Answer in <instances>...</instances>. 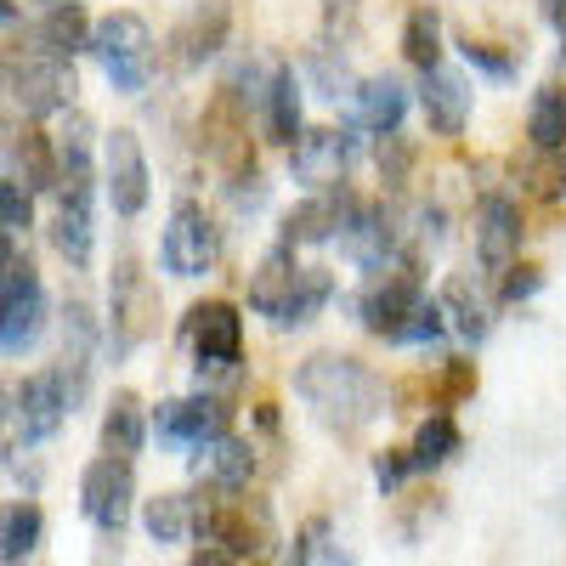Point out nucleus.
I'll return each mask as SVG.
<instances>
[{"label": "nucleus", "mask_w": 566, "mask_h": 566, "mask_svg": "<svg viewBox=\"0 0 566 566\" xmlns=\"http://www.w3.org/2000/svg\"><path fill=\"white\" fill-rule=\"evenodd\" d=\"M464 57L476 63V69H488V74H510V57H499V52H488V45H476V40H464Z\"/></svg>", "instance_id": "nucleus-42"}, {"label": "nucleus", "mask_w": 566, "mask_h": 566, "mask_svg": "<svg viewBox=\"0 0 566 566\" xmlns=\"http://www.w3.org/2000/svg\"><path fill=\"white\" fill-rule=\"evenodd\" d=\"M397 239H402V227H391L386 210H363V205H357V216H352L346 232H340V250H346V261H357L363 272H386V266H397Z\"/></svg>", "instance_id": "nucleus-14"}, {"label": "nucleus", "mask_w": 566, "mask_h": 566, "mask_svg": "<svg viewBox=\"0 0 566 566\" xmlns=\"http://www.w3.org/2000/svg\"><path fill=\"white\" fill-rule=\"evenodd\" d=\"M91 368H97V317H91L85 301H69V312H63V363H57V374L69 380V397H74V402H80L85 386H91Z\"/></svg>", "instance_id": "nucleus-15"}, {"label": "nucleus", "mask_w": 566, "mask_h": 566, "mask_svg": "<svg viewBox=\"0 0 566 566\" xmlns=\"http://www.w3.org/2000/svg\"><path fill=\"white\" fill-rule=\"evenodd\" d=\"M142 527H148V538H154L159 549L181 544L187 533H193V499H187V493H159V499H148V510H142Z\"/></svg>", "instance_id": "nucleus-27"}, {"label": "nucleus", "mask_w": 566, "mask_h": 566, "mask_svg": "<svg viewBox=\"0 0 566 566\" xmlns=\"http://www.w3.org/2000/svg\"><path fill=\"white\" fill-rule=\"evenodd\" d=\"M266 136L272 142H290V148L306 136L301 130V91H295V74L290 69H283L272 80V91H266Z\"/></svg>", "instance_id": "nucleus-28"}, {"label": "nucleus", "mask_w": 566, "mask_h": 566, "mask_svg": "<svg viewBox=\"0 0 566 566\" xmlns=\"http://www.w3.org/2000/svg\"><path fill=\"white\" fill-rule=\"evenodd\" d=\"M199 142H205V154L232 176V181H244L255 176V154H250V119H244V97L232 85H221V97L205 108V125H199Z\"/></svg>", "instance_id": "nucleus-5"}, {"label": "nucleus", "mask_w": 566, "mask_h": 566, "mask_svg": "<svg viewBox=\"0 0 566 566\" xmlns=\"http://www.w3.org/2000/svg\"><path fill=\"white\" fill-rule=\"evenodd\" d=\"M154 328H159V295H154L148 272L136 261H119V272H114V357L142 346Z\"/></svg>", "instance_id": "nucleus-7"}, {"label": "nucleus", "mask_w": 566, "mask_h": 566, "mask_svg": "<svg viewBox=\"0 0 566 566\" xmlns=\"http://www.w3.org/2000/svg\"><path fill=\"white\" fill-rule=\"evenodd\" d=\"M69 413H74V397H69L63 374H57V368L29 374V380L12 391V437H23V448L52 442V437L63 431Z\"/></svg>", "instance_id": "nucleus-3"}, {"label": "nucleus", "mask_w": 566, "mask_h": 566, "mask_svg": "<svg viewBox=\"0 0 566 566\" xmlns=\"http://www.w3.org/2000/svg\"><path fill=\"white\" fill-rule=\"evenodd\" d=\"M328 295H335V283H328V272H323V266H306V272H301V283H295V301H290V312L277 317V328H301V323H312V317L328 306Z\"/></svg>", "instance_id": "nucleus-36"}, {"label": "nucleus", "mask_w": 566, "mask_h": 566, "mask_svg": "<svg viewBox=\"0 0 566 566\" xmlns=\"http://www.w3.org/2000/svg\"><path fill=\"white\" fill-rule=\"evenodd\" d=\"M12 159L23 165L18 181H29L34 193H45V187H57V148H52V136H40V130H23V142H12Z\"/></svg>", "instance_id": "nucleus-30"}, {"label": "nucleus", "mask_w": 566, "mask_h": 566, "mask_svg": "<svg viewBox=\"0 0 566 566\" xmlns=\"http://www.w3.org/2000/svg\"><path fill=\"white\" fill-rule=\"evenodd\" d=\"M221 40H227V7L221 0H205V7H193L181 18V29H176V45H181V63H205V57H216L221 52Z\"/></svg>", "instance_id": "nucleus-22"}, {"label": "nucleus", "mask_w": 566, "mask_h": 566, "mask_svg": "<svg viewBox=\"0 0 566 566\" xmlns=\"http://www.w3.org/2000/svg\"><path fill=\"white\" fill-rule=\"evenodd\" d=\"M408 453H413V470H437V464H448V459L459 453V424H453V413H431V419H424Z\"/></svg>", "instance_id": "nucleus-31"}, {"label": "nucleus", "mask_w": 566, "mask_h": 566, "mask_svg": "<svg viewBox=\"0 0 566 566\" xmlns=\"http://www.w3.org/2000/svg\"><path fill=\"white\" fill-rule=\"evenodd\" d=\"M402 52H408L413 69H442V63H437V57H442V18H437V7H413V12H408Z\"/></svg>", "instance_id": "nucleus-29"}, {"label": "nucleus", "mask_w": 566, "mask_h": 566, "mask_svg": "<svg viewBox=\"0 0 566 566\" xmlns=\"http://www.w3.org/2000/svg\"><path fill=\"white\" fill-rule=\"evenodd\" d=\"M442 312L448 323L459 328L464 340H488V306L470 295V277H448V290H442Z\"/></svg>", "instance_id": "nucleus-34"}, {"label": "nucleus", "mask_w": 566, "mask_h": 566, "mask_svg": "<svg viewBox=\"0 0 566 566\" xmlns=\"http://www.w3.org/2000/svg\"><path fill=\"white\" fill-rule=\"evenodd\" d=\"M91 52L103 57L114 91H142L148 85V69H154V34L148 23H142L136 12H114L97 23V34H91Z\"/></svg>", "instance_id": "nucleus-2"}, {"label": "nucleus", "mask_w": 566, "mask_h": 566, "mask_svg": "<svg viewBox=\"0 0 566 566\" xmlns=\"http://www.w3.org/2000/svg\"><path fill=\"white\" fill-rule=\"evenodd\" d=\"M544 12H549V23H555V34H560V45H566V0H549Z\"/></svg>", "instance_id": "nucleus-45"}, {"label": "nucleus", "mask_w": 566, "mask_h": 566, "mask_svg": "<svg viewBox=\"0 0 566 566\" xmlns=\"http://www.w3.org/2000/svg\"><path fill=\"white\" fill-rule=\"evenodd\" d=\"M306 69H312V80H317V91H323V97H340V91L352 85V74H346V57L335 63V45H317V52L306 57Z\"/></svg>", "instance_id": "nucleus-38"}, {"label": "nucleus", "mask_w": 566, "mask_h": 566, "mask_svg": "<svg viewBox=\"0 0 566 566\" xmlns=\"http://www.w3.org/2000/svg\"><path fill=\"white\" fill-rule=\"evenodd\" d=\"M103 170H108V199H114V210H119L125 221L142 216V205H148V159H142L136 130H114V136H108Z\"/></svg>", "instance_id": "nucleus-11"}, {"label": "nucleus", "mask_w": 566, "mask_h": 566, "mask_svg": "<svg viewBox=\"0 0 566 566\" xmlns=\"http://www.w3.org/2000/svg\"><path fill=\"white\" fill-rule=\"evenodd\" d=\"M402 108H408V91H402L391 74L357 85V125H363V130H374V136H397Z\"/></svg>", "instance_id": "nucleus-23"}, {"label": "nucleus", "mask_w": 566, "mask_h": 566, "mask_svg": "<svg viewBox=\"0 0 566 566\" xmlns=\"http://www.w3.org/2000/svg\"><path fill=\"white\" fill-rule=\"evenodd\" d=\"M527 136H533V148L566 154V91H555V85H544V91H538L533 119H527Z\"/></svg>", "instance_id": "nucleus-33"}, {"label": "nucleus", "mask_w": 566, "mask_h": 566, "mask_svg": "<svg viewBox=\"0 0 566 566\" xmlns=\"http://www.w3.org/2000/svg\"><path fill=\"white\" fill-rule=\"evenodd\" d=\"M352 216H357V205H352L346 193H323V199L301 205L290 221H283V244H323V239H340Z\"/></svg>", "instance_id": "nucleus-20"}, {"label": "nucleus", "mask_w": 566, "mask_h": 566, "mask_svg": "<svg viewBox=\"0 0 566 566\" xmlns=\"http://www.w3.org/2000/svg\"><path fill=\"white\" fill-rule=\"evenodd\" d=\"M227 424H232V408H227L221 397H210V391L187 397V402H159V408H154L159 442H165V448H187V453H193L199 442L227 437Z\"/></svg>", "instance_id": "nucleus-8"}, {"label": "nucleus", "mask_w": 566, "mask_h": 566, "mask_svg": "<svg viewBox=\"0 0 566 566\" xmlns=\"http://www.w3.org/2000/svg\"><path fill=\"white\" fill-rule=\"evenodd\" d=\"M52 148H57V187L63 193H91V119L85 114H69L57 130H52Z\"/></svg>", "instance_id": "nucleus-21"}, {"label": "nucleus", "mask_w": 566, "mask_h": 566, "mask_svg": "<svg viewBox=\"0 0 566 566\" xmlns=\"http://www.w3.org/2000/svg\"><path fill=\"white\" fill-rule=\"evenodd\" d=\"M544 7H549V0H544Z\"/></svg>", "instance_id": "nucleus-47"}, {"label": "nucleus", "mask_w": 566, "mask_h": 566, "mask_svg": "<svg viewBox=\"0 0 566 566\" xmlns=\"http://www.w3.org/2000/svg\"><path fill=\"white\" fill-rule=\"evenodd\" d=\"M419 301H424L419 277H413L408 266H386V272H374V277H368V290H363L357 312H363V328H368V335L397 340V335H402V323L419 312Z\"/></svg>", "instance_id": "nucleus-6"}, {"label": "nucleus", "mask_w": 566, "mask_h": 566, "mask_svg": "<svg viewBox=\"0 0 566 566\" xmlns=\"http://www.w3.org/2000/svg\"><path fill=\"white\" fill-rule=\"evenodd\" d=\"M45 7H63V0H45Z\"/></svg>", "instance_id": "nucleus-46"}, {"label": "nucleus", "mask_w": 566, "mask_h": 566, "mask_svg": "<svg viewBox=\"0 0 566 566\" xmlns=\"http://www.w3.org/2000/svg\"><path fill=\"white\" fill-rule=\"evenodd\" d=\"M187 340H193L199 357H239L244 323L227 301H199L193 312H187Z\"/></svg>", "instance_id": "nucleus-19"}, {"label": "nucleus", "mask_w": 566, "mask_h": 566, "mask_svg": "<svg viewBox=\"0 0 566 566\" xmlns=\"http://www.w3.org/2000/svg\"><path fill=\"white\" fill-rule=\"evenodd\" d=\"M448 312H442V301H419V312L402 323V335H397V346H431V340H442V323Z\"/></svg>", "instance_id": "nucleus-37"}, {"label": "nucleus", "mask_w": 566, "mask_h": 566, "mask_svg": "<svg viewBox=\"0 0 566 566\" xmlns=\"http://www.w3.org/2000/svg\"><path fill=\"white\" fill-rule=\"evenodd\" d=\"M159 261L176 277H205L216 266V227L205 221L199 205H176V216L165 227V244H159Z\"/></svg>", "instance_id": "nucleus-9"}, {"label": "nucleus", "mask_w": 566, "mask_h": 566, "mask_svg": "<svg viewBox=\"0 0 566 566\" xmlns=\"http://www.w3.org/2000/svg\"><path fill=\"white\" fill-rule=\"evenodd\" d=\"M295 397L328 424V431H363L368 419H380L391 391L386 380L357 357L340 352H317L295 368Z\"/></svg>", "instance_id": "nucleus-1"}, {"label": "nucleus", "mask_w": 566, "mask_h": 566, "mask_svg": "<svg viewBox=\"0 0 566 566\" xmlns=\"http://www.w3.org/2000/svg\"><path fill=\"white\" fill-rule=\"evenodd\" d=\"M538 290V272L533 266H515V277L504 283V301H522V295H533Z\"/></svg>", "instance_id": "nucleus-43"}, {"label": "nucleus", "mask_w": 566, "mask_h": 566, "mask_svg": "<svg viewBox=\"0 0 566 566\" xmlns=\"http://www.w3.org/2000/svg\"><path fill=\"white\" fill-rule=\"evenodd\" d=\"M193 386H199V391H210V397L232 391V386H239V357H199Z\"/></svg>", "instance_id": "nucleus-39"}, {"label": "nucleus", "mask_w": 566, "mask_h": 566, "mask_svg": "<svg viewBox=\"0 0 566 566\" xmlns=\"http://www.w3.org/2000/svg\"><path fill=\"white\" fill-rule=\"evenodd\" d=\"M40 312H45L40 290L7 301V323H0V346H7V357H23V352L40 340Z\"/></svg>", "instance_id": "nucleus-32"}, {"label": "nucleus", "mask_w": 566, "mask_h": 566, "mask_svg": "<svg viewBox=\"0 0 566 566\" xmlns=\"http://www.w3.org/2000/svg\"><path fill=\"white\" fill-rule=\"evenodd\" d=\"M187 470L205 482V488H227V493H239V488H250V476H255V448L250 442H239V437H216V442H199L193 453H187Z\"/></svg>", "instance_id": "nucleus-13"}, {"label": "nucleus", "mask_w": 566, "mask_h": 566, "mask_svg": "<svg viewBox=\"0 0 566 566\" xmlns=\"http://www.w3.org/2000/svg\"><path fill=\"white\" fill-rule=\"evenodd\" d=\"M352 136L346 130H306L301 142H295V154H290V165H295V181L301 187H340V176H346V165H352Z\"/></svg>", "instance_id": "nucleus-12"}, {"label": "nucleus", "mask_w": 566, "mask_h": 566, "mask_svg": "<svg viewBox=\"0 0 566 566\" xmlns=\"http://www.w3.org/2000/svg\"><path fill=\"white\" fill-rule=\"evenodd\" d=\"M408 470H413V453H408V448H386L380 459H374V482H380L386 493H397Z\"/></svg>", "instance_id": "nucleus-41"}, {"label": "nucleus", "mask_w": 566, "mask_h": 566, "mask_svg": "<svg viewBox=\"0 0 566 566\" xmlns=\"http://www.w3.org/2000/svg\"><path fill=\"white\" fill-rule=\"evenodd\" d=\"M130 499H136V476H130V459H91L85 476H80V510L91 527H103L108 538H119V527L130 522Z\"/></svg>", "instance_id": "nucleus-4"}, {"label": "nucleus", "mask_w": 566, "mask_h": 566, "mask_svg": "<svg viewBox=\"0 0 566 566\" xmlns=\"http://www.w3.org/2000/svg\"><path fill=\"white\" fill-rule=\"evenodd\" d=\"M34 40H40V57H74L80 45H91L85 12L74 7V0H63V7H45V18H40Z\"/></svg>", "instance_id": "nucleus-26"}, {"label": "nucleus", "mask_w": 566, "mask_h": 566, "mask_svg": "<svg viewBox=\"0 0 566 566\" xmlns=\"http://www.w3.org/2000/svg\"><path fill=\"white\" fill-rule=\"evenodd\" d=\"M301 261H295V244H277L261 266H255V277H250V306L261 312V317H283L290 312V301H295V283H301Z\"/></svg>", "instance_id": "nucleus-17"}, {"label": "nucleus", "mask_w": 566, "mask_h": 566, "mask_svg": "<svg viewBox=\"0 0 566 566\" xmlns=\"http://www.w3.org/2000/svg\"><path fill=\"white\" fill-rule=\"evenodd\" d=\"M323 12H328V23H340V18L357 12V0H323Z\"/></svg>", "instance_id": "nucleus-44"}, {"label": "nucleus", "mask_w": 566, "mask_h": 566, "mask_svg": "<svg viewBox=\"0 0 566 566\" xmlns=\"http://www.w3.org/2000/svg\"><path fill=\"white\" fill-rule=\"evenodd\" d=\"M40 544V510L34 504H7V533H0V566H23Z\"/></svg>", "instance_id": "nucleus-35"}, {"label": "nucleus", "mask_w": 566, "mask_h": 566, "mask_svg": "<svg viewBox=\"0 0 566 566\" xmlns=\"http://www.w3.org/2000/svg\"><path fill=\"white\" fill-rule=\"evenodd\" d=\"M419 103H424V119H431L437 136H459L464 119H470V85L453 69H424Z\"/></svg>", "instance_id": "nucleus-18"}, {"label": "nucleus", "mask_w": 566, "mask_h": 566, "mask_svg": "<svg viewBox=\"0 0 566 566\" xmlns=\"http://www.w3.org/2000/svg\"><path fill=\"white\" fill-rule=\"evenodd\" d=\"M142 442H148V424H142V402L130 391H114L108 413H103V453L114 459H136Z\"/></svg>", "instance_id": "nucleus-25"}, {"label": "nucleus", "mask_w": 566, "mask_h": 566, "mask_svg": "<svg viewBox=\"0 0 566 566\" xmlns=\"http://www.w3.org/2000/svg\"><path fill=\"white\" fill-rule=\"evenodd\" d=\"M476 250H482V266H493V272H510L515 250H522V210L504 193H488L476 210Z\"/></svg>", "instance_id": "nucleus-16"}, {"label": "nucleus", "mask_w": 566, "mask_h": 566, "mask_svg": "<svg viewBox=\"0 0 566 566\" xmlns=\"http://www.w3.org/2000/svg\"><path fill=\"white\" fill-rule=\"evenodd\" d=\"M0 216H7V232H29V193L18 176L0 181Z\"/></svg>", "instance_id": "nucleus-40"}, {"label": "nucleus", "mask_w": 566, "mask_h": 566, "mask_svg": "<svg viewBox=\"0 0 566 566\" xmlns=\"http://www.w3.org/2000/svg\"><path fill=\"white\" fill-rule=\"evenodd\" d=\"M12 97L23 103V114H57L74 103V69L69 57H29L23 69H12Z\"/></svg>", "instance_id": "nucleus-10"}, {"label": "nucleus", "mask_w": 566, "mask_h": 566, "mask_svg": "<svg viewBox=\"0 0 566 566\" xmlns=\"http://www.w3.org/2000/svg\"><path fill=\"white\" fill-rule=\"evenodd\" d=\"M52 244L69 266L91 261V193H63L57 221H52Z\"/></svg>", "instance_id": "nucleus-24"}]
</instances>
